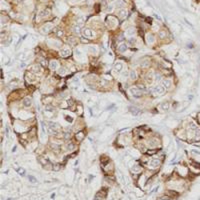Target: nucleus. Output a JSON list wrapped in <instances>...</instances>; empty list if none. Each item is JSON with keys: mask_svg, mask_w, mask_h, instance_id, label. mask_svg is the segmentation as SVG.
<instances>
[{"mask_svg": "<svg viewBox=\"0 0 200 200\" xmlns=\"http://www.w3.org/2000/svg\"><path fill=\"white\" fill-rule=\"evenodd\" d=\"M165 87L161 84H158V85H156V86H154L153 88L151 87L149 90H150V92H152V93H154V94H157V95H163L164 93H165Z\"/></svg>", "mask_w": 200, "mask_h": 200, "instance_id": "1", "label": "nucleus"}, {"mask_svg": "<svg viewBox=\"0 0 200 200\" xmlns=\"http://www.w3.org/2000/svg\"><path fill=\"white\" fill-rule=\"evenodd\" d=\"M106 23L109 25L110 27L114 28V27H116V25L118 24V21H117V19L114 16H108L107 19H106Z\"/></svg>", "mask_w": 200, "mask_h": 200, "instance_id": "2", "label": "nucleus"}, {"mask_svg": "<svg viewBox=\"0 0 200 200\" xmlns=\"http://www.w3.org/2000/svg\"><path fill=\"white\" fill-rule=\"evenodd\" d=\"M83 35L84 37L86 38H89V39H92L95 37V32L92 30V29H89V28H86L83 30Z\"/></svg>", "mask_w": 200, "mask_h": 200, "instance_id": "3", "label": "nucleus"}, {"mask_svg": "<svg viewBox=\"0 0 200 200\" xmlns=\"http://www.w3.org/2000/svg\"><path fill=\"white\" fill-rule=\"evenodd\" d=\"M130 93L134 96V97H141L142 96V91L138 88V87H133V88H130Z\"/></svg>", "mask_w": 200, "mask_h": 200, "instance_id": "4", "label": "nucleus"}, {"mask_svg": "<svg viewBox=\"0 0 200 200\" xmlns=\"http://www.w3.org/2000/svg\"><path fill=\"white\" fill-rule=\"evenodd\" d=\"M52 28H53V25H52V23L45 24L44 26L42 27V32H43V33H48V32L51 31V29H52Z\"/></svg>", "mask_w": 200, "mask_h": 200, "instance_id": "5", "label": "nucleus"}, {"mask_svg": "<svg viewBox=\"0 0 200 200\" xmlns=\"http://www.w3.org/2000/svg\"><path fill=\"white\" fill-rule=\"evenodd\" d=\"M70 54H71V50L69 48H64L60 51V55L62 57H68Z\"/></svg>", "mask_w": 200, "mask_h": 200, "instance_id": "6", "label": "nucleus"}, {"mask_svg": "<svg viewBox=\"0 0 200 200\" xmlns=\"http://www.w3.org/2000/svg\"><path fill=\"white\" fill-rule=\"evenodd\" d=\"M160 165V160L159 159H152L151 161L149 162V166L152 167V168H156Z\"/></svg>", "mask_w": 200, "mask_h": 200, "instance_id": "7", "label": "nucleus"}, {"mask_svg": "<svg viewBox=\"0 0 200 200\" xmlns=\"http://www.w3.org/2000/svg\"><path fill=\"white\" fill-rule=\"evenodd\" d=\"M49 67H50V69H52V70H56V69H58V67H59V63H58V61H56V60L50 61V63H49Z\"/></svg>", "mask_w": 200, "mask_h": 200, "instance_id": "8", "label": "nucleus"}, {"mask_svg": "<svg viewBox=\"0 0 200 200\" xmlns=\"http://www.w3.org/2000/svg\"><path fill=\"white\" fill-rule=\"evenodd\" d=\"M118 15H119V17H120L121 19H124V18H126V16L128 15V11H127L126 9L122 8V9H120V10H119Z\"/></svg>", "mask_w": 200, "mask_h": 200, "instance_id": "9", "label": "nucleus"}, {"mask_svg": "<svg viewBox=\"0 0 200 200\" xmlns=\"http://www.w3.org/2000/svg\"><path fill=\"white\" fill-rule=\"evenodd\" d=\"M30 70L33 72V73H39L41 71V66L39 64H34L30 67Z\"/></svg>", "mask_w": 200, "mask_h": 200, "instance_id": "10", "label": "nucleus"}, {"mask_svg": "<svg viewBox=\"0 0 200 200\" xmlns=\"http://www.w3.org/2000/svg\"><path fill=\"white\" fill-rule=\"evenodd\" d=\"M146 41H147L148 44H152V43L155 41V38H154L153 34H151V33L147 34V36H146Z\"/></svg>", "mask_w": 200, "mask_h": 200, "instance_id": "11", "label": "nucleus"}, {"mask_svg": "<svg viewBox=\"0 0 200 200\" xmlns=\"http://www.w3.org/2000/svg\"><path fill=\"white\" fill-rule=\"evenodd\" d=\"M72 31L76 35H79L81 33V26H79V25H74V26L72 27Z\"/></svg>", "mask_w": 200, "mask_h": 200, "instance_id": "12", "label": "nucleus"}, {"mask_svg": "<svg viewBox=\"0 0 200 200\" xmlns=\"http://www.w3.org/2000/svg\"><path fill=\"white\" fill-rule=\"evenodd\" d=\"M126 49H127V45L125 44V43H121V44H119V46H118V48H117L118 52H120V53H122V52H124V51H126Z\"/></svg>", "mask_w": 200, "mask_h": 200, "instance_id": "13", "label": "nucleus"}, {"mask_svg": "<svg viewBox=\"0 0 200 200\" xmlns=\"http://www.w3.org/2000/svg\"><path fill=\"white\" fill-rule=\"evenodd\" d=\"M125 34H126L128 37H133L134 35H135V29L134 28H128L127 30H126V32H125Z\"/></svg>", "mask_w": 200, "mask_h": 200, "instance_id": "14", "label": "nucleus"}, {"mask_svg": "<svg viewBox=\"0 0 200 200\" xmlns=\"http://www.w3.org/2000/svg\"><path fill=\"white\" fill-rule=\"evenodd\" d=\"M166 89L167 88H170L171 87V84H172V82H171V80L170 79H164L163 81H162V83H161Z\"/></svg>", "mask_w": 200, "mask_h": 200, "instance_id": "15", "label": "nucleus"}, {"mask_svg": "<svg viewBox=\"0 0 200 200\" xmlns=\"http://www.w3.org/2000/svg\"><path fill=\"white\" fill-rule=\"evenodd\" d=\"M114 69L117 71V72H121L122 69H123V64L121 62H117L115 65H114Z\"/></svg>", "mask_w": 200, "mask_h": 200, "instance_id": "16", "label": "nucleus"}, {"mask_svg": "<svg viewBox=\"0 0 200 200\" xmlns=\"http://www.w3.org/2000/svg\"><path fill=\"white\" fill-rule=\"evenodd\" d=\"M169 106H170V104L168 103V102H163V103H161L160 104V106H159V108H161L162 110H168L169 109Z\"/></svg>", "mask_w": 200, "mask_h": 200, "instance_id": "17", "label": "nucleus"}, {"mask_svg": "<svg viewBox=\"0 0 200 200\" xmlns=\"http://www.w3.org/2000/svg\"><path fill=\"white\" fill-rule=\"evenodd\" d=\"M85 23V17L84 16H80L78 19H77V25H79V26H82V25H84Z\"/></svg>", "mask_w": 200, "mask_h": 200, "instance_id": "18", "label": "nucleus"}, {"mask_svg": "<svg viewBox=\"0 0 200 200\" xmlns=\"http://www.w3.org/2000/svg\"><path fill=\"white\" fill-rule=\"evenodd\" d=\"M23 104H24V106H30L31 105V99L30 98H28V97H26V98H24V100H23Z\"/></svg>", "mask_w": 200, "mask_h": 200, "instance_id": "19", "label": "nucleus"}, {"mask_svg": "<svg viewBox=\"0 0 200 200\" xmlns=\"http://www.w3.org/2000/svg\"><path fill=\"white\" fill-rule=\"evenodd\" d=\"M49 14H50V10L45 9V10H43V11H41V12L39 13V16H40V17H46V16H48Z\"/></svg>", "mask_w": 200, "mask_h": 200, "instance_id": "20", "label": "nucleus"}, {"mask_svg": "<svg viewBox=\"0 0 200 200\" xmlns=\"http://www.w3.org/2000/svg\"><path fill=\"white\" fill-rule=\"evenodd\" d=\"M149 64H150V61H149L148 59H143V60L140 62V65H141L142 67H148Z\"/></svg>", "mask_w": 200, "mask_h": 200, "instance_id": "21", "label": "nucleus"}, {"mask_svg": "<svg viewBox=\"0 0 200 200\" xmlns=\"http://www.w3.org/2000/svg\"><path fill=\"white\" fill-rule=\"evenodd\" d=\"M68 42L71 44V45H76V43H77V40L75 39V37H68Z\"/></svg>", "mask_w": 200, "mask_h": 200, "instance_id": "22", "label": "nucleus"}, {"mask_svg": "<svg viewBox=\"0 0 200 200\" xmlns=\"http://www.w3.org/2000/svg\"><path fill=\"white\" fill-rule=\"evenodd\" d=\"M48 43L49 44H53L52 46H54V47H60V42H56L55 40H49Z\"/></svg>", "mask_w": 200, "mask_h": 200, "instance_id": "23", "label": "nucleus"}, {"mask_svg": "<svg viewBox=\"0 0 200 200\" xmlns=\"http://www.w3.org/2000/svg\"><path fill=\"white\" fill-rule=\"evenodd\" d=\"M48 124H49V127H51L52 129H54V130L58 129V124H56V123H54V122H49Z\"/></svg>", "mask_w": 200, "mask_h": 200, "instance_id": "24", "label": "nucleus"}, {"mask_svg": "<svg viewBox=\"0 0 200 200\" xmlns=\"http://www.w3.org/2000/svg\"><path fill=\"white\" fill-rule=\"evenodd\" d=\"M115 6L116 7H123L124 6V2L122 0H116L115 1Z\"/></svg>", "mask_w": 200, "mask_h": 200, "instance_id": "25", "label": "nucleus"}, {"mask_svg": "<svg viewBox=\"0 0 200 200\" xmlns=\"http://www.w3.org/2000/svg\"><path fill=\"white\" fill-rule=\"evenodd\" d=\"M87 50H88V51H90L91 53H93V54H95V53L97 52L96 47H93V46H88V47H87Z\"/></svg>", "mask_w": 200, "mask_h": 200, "instance_id": "26", "label": "nucleus"}, {"mask_svg": "<svg viewBox=\"0 0 200 200\" xmlns=\"http://www.w3.org/2000/svg\"><path fill=\"white\" fill-rule=\"evenodd\" d=\"M130 78H131L132 80H135V79L137 78V74H136V72H135L134 70H132V71L130 72Z\"/></svg>", "mask_w": 200, "mask_h": 200, "instance_id": "27", "label": "nucleus"}, {"mask_svg": "<svg viewBox=\"0 0 200 200\" xmlns=\"http://www.w3.org/2000/svg\"><path fill=\"white\" fill-rule=\"evenodd\" d=\"M141 170H142V168H141L139 165H135V166L132 168V171H133V172H140Z\"/></svg>", "mask_w": 200, "mask_h": 200, "instance_id": "28", "label": "nucleus"}, {"mask_svg": "<svg viewBox=\"0 0 200 200\" xmlns=\"http://www.w3.org/2000/svg\"><path fill=\"white\" fill-rule=\"evenodd\" d=\"M74 148H75V145L72 144V143H69V144L67 145V150H68V151H73Z\"/></svg>", "mask_w": 200, "mask_h": 200, "instance_id": "29", "label": "nucleus"}, {"mask_svg": "<svg viewBox=\"0 0 200 200\" xmlns=\"http://www.w3.org/2000/svg\"><path fill=\"white\" fill-rule=\"evenodd\" d=\"M83 137H84V135H83V133H82V132H79V133H77V134H76V139H77L78 141L82 140V139H83Z\"/></svg>", "mask_w": 200, "mask_h": 200, "instance_id": "30", "label": "nucleus"}, {"mask_svg": "<svg viewBox=\"0 0 200 200\" xmlns=\"http://www.w3.org/2000/svg\"><path fill=\"white\" fill-rule=\"evenodd\" d=\"M55 33L57 35V37H61L63 35V31L60 30V29H55Z\"/></svg>", "mask_w": 200, "mask_h": 200, "instance_id": "31", "label": "nucleus"}, {"mask_svg": "<svg viewBox=\"0 0 200 200\" xmlns=\"http://www.w3.org/2000/svg\"><path fill=\"white\" fill-rule=\"evenodd\" d=\"M66 73H67V71H66V68L62 67V68H60V69H59V74H60V75H65Z\"/></svg>", "mask_w": 200, "mask_h": 200, "instance_id": "32", "label": "nucleus"}, {"mask_svg": "<svg viewBox=\"0 0 200 200\" xmlns=\"http://www.w3.org/2000/svg\"><path fill=\"white\" fill-rule=\"evenodd\" d=\"M40 162H41V163H42V165H44V166H46V165L48 164V160L44 159L43 157H41V158H40Z\"/></svg>", "mask_w": 200, "mask_h": 200, "instance_id": "33", "label": "nucleus"}, {"mask_svg": "<svg viewBox=\"0 0 200 200\" xmlns=\"http://www.w3.org/2000/svg\"><path fill=\"white\" fill-rule=\"evenodd\" d=\"M195 137L196 139H199L200 138V129H195Z\"/></svg>", "mask_w": 200, "mask_h": 200, "instance_id": "34", "label": "nucleus"}, {"mask_svg": "<svg viewBox=\"0 0 200 200\" xmlns=\"http://www.w3.org/2000/svg\"><path fill=\"white\" fill-rule=\"evenodd\" d=\"M28 178H29V181L32 182V183H36V182H37V180H36V178H35L34 176H31V175H30Z\"/></svg>", "mask_w": 200, "mask_h": 200, "instance_id": "35", "label": "nucleus"}, {"mask_svg": "<svg viewBox=\"0 0 200 200\" xmlns=\"http://www.w3.org/2000/svg\"><path fill=\"white\" fill-rule=\"evenodd\" d=\"M159 37H160V38L166 37V32H165V31H159Z\"/></svg>", "mask_w": 200, "mask_h": 200, "instance_id": "36", "label": "nucleus"}, {"mask_svg": "<svg viewBox=\"0 0 200 200\" xmlns=\"http://www.w3.org/2000/svg\"><path fill=\"white\" fill-rule=\"evenodd\" d=\"M134 42H135V38H134V37H130V38L128 39V43H129V44L132 45V44H134Z\"/></svg>", "mask_w": 200, "mask_h": 200, "instance_id": "37", "label": "nucleus"}, {"mask_svg": "<svg viewBox=\"0 0 200 200\" xmlns=\"http://www.w3.org/2000/svg\"><path fill=\"white\" fill-rule=\"evenodd\" d=\"M39 60H40V62H41V64H42V65H43V66H45V65H46V62H45V61H46V60H45V59H44V58H42V57H41V58H40V59H39Z\"/></svg>", "mask_w": 200, "mask_h": 200, "instance_id": "38", "label": "nucleus"}, {"mask_svg": "<svg viewBox=\"0 0 200 200\" xmlns=\"http://www.w3.org/2000/svg\"><path fill=\"white\" fill-rule=\"evenodd\" d=\"M146 80H147V82H148V83H152L153 78H152V77H150V76H148V77L146 78Z\"/></svg>", "mask_w": 200, "mask_h": 200, "instance_id": "39", "label": "nucleus"}, {"mask_svg": "<svg viewBox=\"0 0 200 200\" xmlns=\"http://www.w3.org/2000/svg\"><path fill=\"white\" fill-rule=\"evenodd\" d=\"M46 110H47V111H53L54 108H53L52 106H46Z\"/></svg>", "mask_w": 200, "mask_h": 200, "instance_id": "40", "label": "nucleus"}, {"mask_svg": "<svg viewBox=\"0 0 200 200\" xmlns=\"http://www.w3.org/2000/svg\"><path fill=\"white\" fill-rule=\"evenodd\" d=\"M53 169H54V170H59V169H60L59 164H55V165H53Z\"/></svg>", "mask_w": 200, "mask_h": 200, "instance_id": "41", "label": "nucleus"}, {"mask_svg": "<svg viewBox=\"0 0 200 200\" xmlns=\"http://www.w3.org/2000/svg\"><path fill=\"white\" fill-rule=\"evenodd\" d=\"M112 10H113V5H109V6L107 7V11H108V12H111Z\"/></svg>", "mask_w": 200, "mask_h": 200, "instance_id": "42", "label": "nucleus"}, {"mask_svg": "<svg viewBox=\"0 0 200 200\" xmlns=\"http://www.w3.org/2000/svg\"><path fill=\"white\" fill-rule=\"evenodd\" d=\"M155 140H151L150 141V146H155V145H157V143L156 142H154Z\"/></svg>", "mask_w": 200, "mask_h": 200, "instance_id": "43", "label": "nucleus"}, {"mask_svg": "<svg viewBox=\"0 0 200 200\" xmlns=\"http://www.w3.org/2000/svg\"><path fill=\"white\" fill-rule=\"evenodd\" d=\"M117 40H118V41H123V40H124V36H123V35H120V36L117 38Z\"/></svg>", "mask_w": 200, "mask_h": 200, "instance_id": "44", "label": "nucleus"}, {"mask_svg": "<svg viewBox=\"0 0 200 200\" xmlns=\"http://www.w3.org/2000/svg\"><path fill=\"white\" fill-rule=\"evenodd\" d=\"M25 0H14V2L15 3H17V4H19V3H22V2H24Z\"/></svg>", "mask_w": 200, "mask_h": 200, "instance_id": "45", "label": "nucleus"}, {"mask_svg": "<svg viewBox=\"0 0 200 200\" xmlns=\"http://www.w3.org/2000/svg\"><path fill=\"white\" fill-rule=\"evenodd\" d=\"M51 147H53V148H55V149H59V148H60V146H59V145H55V144H52V145H51Z\"/></svg>", "mask_w": 200, "mask_h": 200, "instance_id": "46", "label": "nucleus"}, {"mask_svg": "<svg viewBox=\"0 0 200 200\" xmlns=\"http://www.w3.org/2000/svg\"><path fill=\"white\" fill-rule=\"evenodd\" d=\"M18 171H19V174H21V175H24V174H25V171H23L22 169H18Z\"/></svg>", "mask_w": 200, "mask_h": 200, "instance_id": "47", "label": "nucleus"}, {"mask_svg": "<svg viewBox=\"0 0 200 200\" xmlns=\"http://www.w3.org/2000/svg\"><path fill=\"white\" fill-rule=\"evenodd\" d=\"M156 79H157V80H159V79H161V76H159V75H158V74H157V75H156Z\"/></svg>", "mask_w": 200, "mask_h": 200, "instance_id": "48", "label": "nucleus"}]
</instances>
